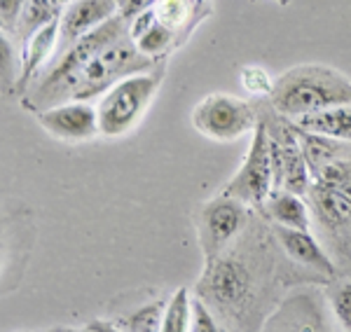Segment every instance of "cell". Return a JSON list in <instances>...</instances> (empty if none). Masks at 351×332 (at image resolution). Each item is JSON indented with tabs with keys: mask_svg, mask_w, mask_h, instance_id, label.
<instances>
[{
	"mask_svg": "<svg viewBox=\"0 0 351 332\" xmlns=\"http://www.w3.org/2000/svg\"><path fill=\"white\" fill-rule=\"evenodd\" d=\"M157 21H162L164 26H169L171 31L178 33V38H185L192 28L197 26V14L192 10L188 0H160L155 5Z\"/></svg>",
	"mask_w": 351,
	"mask_h": 332,
	"instance_id": "19",
	"label": "cell"
},
{
	"mask_svg": "<svg viewBox=\"0 0 351 332\" xmlns=\"http://www.w3.org/2000/svg\"><path fill=\"white\" fill-rule=\"evenodd\" d=\"M271 234L276 236L279 246L286 251V255L298 264L314 272H321L324 277L332 279L335 277V267L332 260L328 257V253L321 248L319 241L309 234V229H298V227H286V225H271Z\"/></svg>",
	"mask_w": 351,
	"mask_h": 332,
	"instance_id": "13",
	"label": "cell"
},
{
	"mask_svg": "<svg viewBox=\"0 0 351 332\" xmlns=\"http://www.w3.org/2000/svg\"><path fill=\"white\" fill-rule=\"evenodd\" d=\"M162 68L155 66L152 71L134 73L117 84H112L99 103V127L101 133L108 138L124 136L138 125L141 117L148 110L152 97L162 84Z\"/></svg>",
	"mask_w": 351,
	"mask_h": 332,
	"instance_id": "3",
	"label": "cell"
},
{
	"mask_svg": "<svg viewBox=\"0 0 351 332\" xmlns=\"http://www.w3.org/2000/svg\"><path fill=\"white\" fill-rule=\"evenodd\" d=\"M164 305L162 300H152L145 307L136 309L134 314H129L124 318V323H120L122 330H132V332H152V330H162V318H164Z\"/></svg>",
	"mask_w": 351,
	"mask_h": 332,
	"instance_id": "22",
	"label": "cell"
},
{
	"mask_svg": "<svg viewBox=\"0 0 351 332\" xmlns=\"http://www.w3.org/2000/svg\"><path fill=\"white\" fill-rule=\"evenodd\" d=\"M328 302L344 330L351 332V283H337L328 290Z\"/></svg>",
	"mask_w": 351,
	"mask_h": 332,
	"instance_id": "24",
	"label": "cell"
},
{
	"mask_svg": "<svg viewBox=\"0 0 351 332\" xmlns=\"http://www.w3.org/2000/svg\"><path fill=\"white\" fill-rule=\"evenodd\" d=\"M258 122L256 105L230 94H208L192 110V125L211 140H234L253 131Z\"/></svg>",
	"mask_w": 351,
	"mask_h": 332,
	"instance_id": "7",
	"label": "cell"
},
{
	"mask_svg": "<svg viewBox=\"0 0 351 332\" xmlns=\"http://www.w3.org/2000/svg\"><path fill=\"white\" fill-rule=\"evenodd\" d=\"M260 208L271 222L286 225V227L309 229V208L302 201V194L288 192V190H274Z\"/></svg>",
	"mask_w": 351,
	"mask_h": 332,
	"instance_id": "17",
	"label": "cell"
},
{
	"mask_svg": "<svg viewBox=\"0 0 351 332\" xmlns=\"http://www.w3.org/2000/svg\"><path fill=\"white\" fill-rule=\"evenodd\" d=\"M36 117L45 131L61 140H89L101 133L99 110L92 108L87 101H66L36 112Z\"/></svg>",
	"mask_w": 351,
	"mask_h": 332,
	"instance_id": "11",
	"label": "cell"
},
{
	"mask_svg": "<svg viewBox=\"0 0 351 332\" xmlns=\"http://www.w3.org/2000/svg\"><path fill=\"white\" fill-rule=\"evenodd\" d=\"M157 24V12L155 8L152 10H145V12H141L138 16H134L132 21H129V38L136 40V38H141L145 31H150L152 26Z\"/></svg>",
	"mask_w": 351,
	"mask_h": 332,
	"instance_id": "27",
	"label": "cell"
},
{
	"mask_svg": "<svg viewBox=\"0 0 351 332\" xmlns=\"http://www.w3.org/2000/svg\"><path fill=\"white\" fill-rule=\"evenodd\" d=\"M26 0H0V21H3V31L14 33L16 24L21 19V12H24Z\"/></svg>",
	"mask_w": 351,
	"mask_h": 332,
	"instance_id": "26",
	"label": "cell"
},
{
	"mask_svg": "<svg viewBox=\"0 0 351 332\" xmlns=\"http://www.w3.org/2000/svg\"><path fill=\"white\" fill-rule=\"evenodd\" d=\"M84 330H120V325H112V323H101V320H96V323L84 325Z\"/></svg>",
	"mask_w": 351,
	"mask_h": 332,
	"instance_id": "30",
	"label": "cell"
},
{
	"mask_svg": "<svg viewBox=\"0 0 351 332\" xmlns=\"http://www.w3.org/2000/svg\"><path fill=\"white\" fill-rule=\"evenodd\" d=\"M190 330L192 332H216L220 325L216 323V316L211 314L206 302L199 295L192 297V311H190Z\"/></svg>",
	"mask_w": 351,
	"mask_h": 332,
	"instance_id": "25",
	"label": "cell"
},
{
	"mask_svg": "<svg viewBox=\"0 0 351 332\" xmlns=\"http://www.w3.org/2000/svg\"><path fill=\"white\" fill-rule=\"evenodd\" d=\"M190 311L192 297L188 288H178L167 302L162 318V332H185L190 330Z\"/></svg>",
	"mask_w": 351,
	"mask_h": 332,
	"instance_id": "20",
	"label": "cell"
},
{
	"mask_svg": "<svg viewBox=\"0 0 351 332\" xmlns=\"http://www.w3.org/2000/svg\"><path fill=\"white\" fill-rule=\"evenodd\" d=\"M265 122H267L269 129V148L271 159H274V190L307 194L311 190V171L295 125L293 122H271V125L269 120Z\"/></svg>",
	"mask_w": 351,
	"mask_h": 332,
	"instance_id": "9",
	"label": "cell"
},
{
	"mask_svg": "<svg viewBox=\"0 0 351 332\" xmlns=\"http://www.w3.org/2000/svg\"><path fill=\"white\" fill-rule=\"evenodd\" d=\"M239 80L243 84V89H246L248 94H253V97L267 99L271 94V89H274V82H271L269 73L265 68H260V66H243L239 73Z\"/></svg>",
	"mask_w": 351,
	"mask_h": 332,
	"instance_id": "23",
	"label": "cell"
},
{
	"mask_svg": "<svg viewBox=\"0 0 351 332\" xmlns=\"http://www.w3.org/2000/svg\"><path fill=\"white\" fill-rule=\"evenodd\" d=\"M319 302L309 295H295L271 314L265 330H326Z\"/></svg>",
	"mask_w": 351,
	"mask_h": 332,
	"instance_id": "15",
	"label": "cell"
},
{
	"mask_svg": "<svg viewBox=\"0 0 351 332\" xmlns=\"http://www.w3.org/2000/svg\"><path fill=\"white\" fill-rule=\"evenodd\" d=\"M311 196L326 227L337 229L351 222V162H328L314 173Z\"/></svg>",
	"mask_w": 351,
	"mask_h": 332,
	"instance_id": "10",
	"label": "cell"
},
{
	"mask_svg": "<svg viewBox=\"0 0 351 332\" xmlns=\"http://www.w3.org/2000/svg\"><path fill=\"white\" fill-rule=\"evenodd\" d=\"M253 292H256V279L248 269V262L225 251L216 260L206 262L199 283H197V295L206 305L230 316L241 314L251 305Z\"/></svg>",
	"mask_w": 351,
	"mask_h": 332,
	"instance_id": "5",
	"label": "cell"
},
{
	"mask_svg": "<svg viewBox=\"0 0 351 332\" xmlns=\"http://www.w3.org/2000/svg\"><path fill=\"white\" fill-rule=\"evenodd\" d=\"M155 66H157V61L141 54L136 42L127 33L120 40L110 42L108 47L101 49V52L84 66L71 101H89L94 97H101V94H106L112 84H117L120 80H124V77L134 75V73L152 71Z\"/></svg>",
	"mask_w": 351,
	"mask_h": 332,
	"instance_id": "4",
	"label": "cell"
},
{
	"mask_svg": "<svg viewBox=\"0 0 351 332\" xmlns=\"http://www.w3.org/2000/svg\"><path fill=\"white\" fill-rule=\"evenodd\" d=\"M188 3L192 5V10H195L197 19H202V16L206 14V3H208V0H188Z\"/></svg>",
	"mask_w": 351,
	"mask_h": 332,
	"instance_id": "29",
	"label": "cell"
},
{
	"mask_svg": "<svg viewBox=\"0 0 351 332\" xmlns=\"http://www.w3.org/2000/svg\"><path fill=\"white\" fill-rule=\"evenodd\" d=\"M267 101L281 117L298 120L332 105L351 103V80L330 66H295L274 82Z\"/></svg>",
	"mask_w": 351,
	"mask_h": 332,
	"instance_id": "2",
	"label": "cell"
},
{
	"mask_svg": "<svg viewBox=\"0 0 351 332\" xmlns=\"http://www.w3.org/2000/svg\"><path fill=\"white\" fill-rule=\"evenodd\" d=\"M117 3H120L122 19L129 24L134 16H138L141 12H145V10H152L160 0H117Z\"/></svg>",
	"mask_w": 351,
	"mask_h": 332,
	"instance_id": "28",
	"label": "cell"
},
{
	"mask_svg": "<svg viewBox=\"0 0 351 332\" xmlns=\"http://www.w3.org/2000/svg\"><path fill=\"white\" fill-rule=\"evenodd\" d=\"M271 192H274V159H271L267 122L260 117L258 127L253 129L246 159L237 176L223 188V194L237 196L246 206L260 208Z\"/></svg>",
	"mask_w": 351,
	"mask_h": 332,
	"instance_id": "6",
	"label": "cell"
},
{
	"mask_svg": "<svg viewBox=\"0 0 351 332\" xmlns=\"http://www.w3.org/2000/svg\"><path fill=\"white\" fill-rule=\"evenodd\" d=\"M59 42H61V16L49 21L40 31H36L24 42V54H21V61H19V80H16L21 94H26L33 80L43 75L45 66H49L52 52Z\"/></svg>",
	"mask_w": 351,
	"mask_h": 332,
	"instance_id": "14",
	"label": "cell"
},
{
	"mask_svg": "<svg viewBox=\"0 0 351 332\" xmlns=\"http://www.w3.org/2000/svg\"><path fill=\"white\" fill-rule=\"evenodd\" d=\"M127 33H129V24L122 19V14H115L112 19L106 21V24L84 33V36L77 38L73 44L64 47V52L47 66V71L40 75V80L24 94V97H28L24 101V105L31 108L33 112H40V110L52 108V105L66 103V101L73 97V92H75V84L80 80L84 66H87L101 49L108 47L110 42L120 40Z\"/></svg>",
	"mask_w": 351,
	"mask_h": 332,
	"instance_id": "1",
	"label": "cell"
},
{
	"mask_svg": "<svg viewBox=\"0 0 351 332\" xmlns=\"http://www.w3.org/2000/svg\"><path fill=\"white\" fill-rule=\"evenodd\" d=\"M59 16H61V5L56 0H26L14 36L21 42H26L33 33L40 31L43 26H47L49 21L59 19Z\"/></svg>",
	"mask_w": 351,
	"mask_h": 332,
	"instance_id": "18",
	"label": "cell"
},
{
	"mask_svg": "<svg viewBox=\"0 0 351 332\" xmlns=\"http://www.w3.org/2000/svg\"><path fill=\"white\" fill-rule=\"evenodd\" d=\"M248 213L246 204L237 196L220 194L216 199L206 201L199 208L197 218V239L204 251V260H216L223 251H228L230 241L246 227Z\"/></svg>",
	"mask_w": 351,
	"mask_h": 332,
	"instance_id": "8",
	"label": "cell"
},
{
	"mask_svg": "<svg viewBox=\"0 0 351 332\" xmlns=\"http://www.w3.org/2000/svg\"><path fill=\"white\" fill-rule=\"evenodd\" d=\"M176 40H178V33L171 31L169 26H164L162 21H157L150 31H145L143 36L136 38L134 42H136V47H138L141 54H145V56H150V59L157 61Z\"/></svg>",
	"mask_w": 351,
	"mask_h": 332,
	"instance_id": "21",
	"label": "cell"
},
{
	"mask_svg": "<svg viewBox=\"0 0 351 332\" xmlns=\"http://www.w3.org/2000/svg\"><path fill=\"white\" fill-rule=\"evenodd\" d=\"M274 3H279V5H288L291 0H274Z\"/></svg>",
	"mask_w": 351,
	"mask_h": 332,
	"instance_id": "32",
	"label": "cell"
},
{
	"mask_svg": "<svg viewBox=\"0 0 351 332\" xmlns=\"http://www.w3.org/2000/svg\"><path fill=\"white\" fill-rule=\"evenodd\" d=\"M120 14L117 0H71L61 12V42L64 47L73 44L84 33L106 24Z\"/></svg>",
	"mask_w": 351,
	"mask_h": 332,
	"instance_id": "12",
	"label": "cell"
},
{
	"mask_svg": "<svg viewBox=\"0 0 351 332\" xmlns=\"http://www.w3.org/2000/svg\"><path fill=\"white\" fill-rule=\"evenodd\" d=\"M293 122L311 133H321V136L351 143V103L332 105V108L311 112V115H302Z\"/></svg>",
	"mask_w": 351,
	"mask_h": 332,
	"instance_id": "16",
	"label": "cell"
},
{
	"mask_svg": "<svg viewBox=\"0 0 351 332\" xmlns=\"http://www.w3.org/2000/svg\"><path fill=\"white\" fill-rule=\"evenodd\" d=\"M56 3H59V5H61V8H66V5H68V3H71V0H56Z\"/></svg>",
	"mask_w": 351,
	"mask_h": 332,
	"instance_id": "31",
	"label": "cell"
}]
</instances>
